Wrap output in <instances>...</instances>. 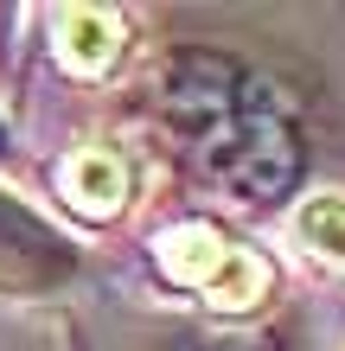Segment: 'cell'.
Segmentation results:
<instances>
[{
	"label": "cell",
	"instance_id": "1",
	"mask_svg": "<svg viewBox=\"0 0 345 351\" xmlns=\"http://www.w3.org/2000/svg\"><path fill=\"white\" fill-rule=\"evenodd\" d=\"M154 121L198 185L237 204H269L300 173V141L281 102L230 51L179 45L154 71Z\"/></svg>",
	"mask_w": 345,
	"mask_h": 351
},
{
	"label": "cell",
	"instance_id": "2",
	"mask_svg": "<svg viewBox=\"0 0 345 351\" xmlns=\"http://www.w3.org/2000/svg\"><path fill=\"white\" fill-rule=\"evenodd\" d=\"M160 262H167L173 281L198 287L217 313H250V306L269 294V262H262L256 250H243V243L205 230V223H186V230H173L167 243H160Z\"/></svg>",
	"mask_w": 345,
	"mask_h": 351
},
{
	"label": "cell",
	"instance_id": "3",
	"mask_svg": "<svg viewBox=\"0 0 345 351\" xmlns=\"http://www.w3.org/2000/svg\"><path fill=\"white\" fill-rule=\"evenodd\" d=\"M84 275V250L32 204L0 192V294H58Z\"/></svg>",
	"mask_w": 345,
	"mask_h": 351
},
{
	"label": "cell",
	"instance_id": "4",
	"mask_svg": "<svg viewBox=\"0 0 345 351\" xmlns=\"http://www.w3.org/2000/svg\"><path fill=\"white\" fill-rule=\"evenodd\" d=\"M58 198H64L84 223H109L121 204H128V167H121V154H109V147L64 154V167H58Z\"/></svg>",
	"mask_w": 345,
	"mask_h": 351
},
{
	"label": "cell",
	"instance_id": "5",
	"mask_svg": "<svg viewBox=\"0 0 345 351\" xmlns=\"http://www.w3.org/2000/svg\"><path fill=\"white\" fill-rule=\"evenodd\" d=\"M121 38H128V26H121L115 7H71V13H58V58H64V71H77V77H103L115 64Z\"/></svg>",
	"mask_w": 345,
	"mask_h": 351
},
{
	"label": "cell",
	"instance_id": "6",
	"mask_svg": "<svg viewBox=\"0 0 345 351\" xmlns=\"http://www.w3.org/2000/svg\"><path fill=\"white\" fill-rule=\"evenodd\" d=\"M294 237H300V250H313L333 275H345V198L339 192H313L307 204H300L294 211Z\"/></svg>",
	"mask_w": 345,
	"mask_h": 351
},
{
	"label": "cell",
	"instance_id": "7",
	"mask_svg": "<svg viewBox=\"0 0 345 351\" xmlns=\"http://www.w3.org/2000/svg\"><path fill=\"white\" fill-rule=\"evenodd\" d=\"M167 351H256V345H243V339H198L192 332V339H173Z\"/></svg>",
	"mask_w": 345,
	"mask_h": 351
},
{
	"label": "cell",
	"instance_id": "8",
	"mask_svg": "<svg viewBox=\"0 0 345 351\" xmlns=\"http://www.w3.org/2000/svg\"><path fill=\"white\" fill-rule=\"evenodd\" d=\"M0 160H7V121H0Z\"/></svg>",
	"mask_w": 345,
	"mask_h": 351
}]
</instances>
